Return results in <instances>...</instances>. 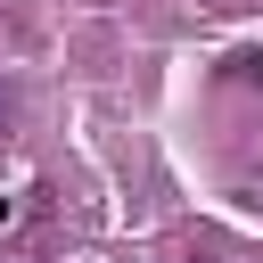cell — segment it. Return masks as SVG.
<instances>
[{
	"label": "cell",
	"instance_id": "cell-1",
	"mask_svg": "<svg viewBox=\"0 0 263 263\" xmlns=\"http://www.w3.org/2000/svg\"><path fill=\"white\" fill-rule=\"evenodd\" d=\"M0 123H8V82H0Z\"/></svg>",
	"mask_w": 263,
	"mask_h": 263
}]
</instances>
